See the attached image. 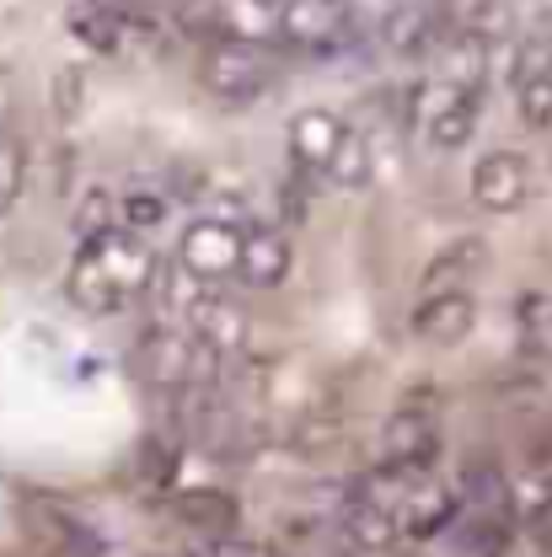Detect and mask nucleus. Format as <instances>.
I'll return each mask as SVG.
<instances>
[{
    "label": "nucleus",
    "instance_id": "obj_1",
    "mask_svg": "<svg viewBox=\"0 0 552 557\" xmlns=\"http://www.w3.org/2000/svg\"><path fill=\"white\" fill-rule=\"evenodd\" d=\"M161 278L156 252L145 247V236L130 225H102L86 236L81 258L70 263V300L91 317H113V311H130L135 300H145Z\"/></svg>",
    "mask_w": 552,
    "mask_h": 557
},
{
    "label": "nucleus",
    "instance_id": "obj_2",
    "mask_svg": "<svg viewBox=\"0 0 552 557\" xmlns=\"http://www.w3.org/2000/svg\"><path fill=\"white\" fill-rule=\"evenodd\" d=\"M483 102H488V91L456 86V81H445V75L418 81L414 91H408V129L424 135L434 150H456V145L473 139Z\"/></svg>",
    "mask_w": 552,
    "mask_h": 557
},
{
    "label": "nucleus",
    "instance_id": "obj_3",
    "mask_svg": "<svg viewBox=\"0 0 552 557\" xmlns=\"http://www.w3.org/2000/svg\"><path fill=\"white\" fill-rule=\"evenodd\" d=\"M199 81L220 102H253L274 86V54L253 38H214L199 54Z\"/></svg>",
    "mask_w": 552,
    "mask_h": 557
},
{
    "label": "nucleus",
    "instance_id": "obj_4",
    "mask_svg": "<svg viewBox=\"0 0 552 557\" xmlns=\"http://www.w3.org/2000/svg\"><path fill=\"white\" fill-rule=\"evenodd\" d=\"M194 333L183 338V322H156L135 344L139 381L156 392H188L194 386Z\"/></svg>",
    "mask_w": 552,
    "mask_h": 557
},
{
    "label": "nucleus",
    "instance_id": "obj_5",
    "mask_svg": "<svg viewBox=\"0 0 552 557\" xmlns=\"http://www.w3.org/2000/svg\"><path fill=\"white\" fill-rule=\"evenodd\" d=\"M242 252H247V236L225 220H194L177 242V263L205 284L242 274Z\"/></svg>",
    "mask_w": 552,
    "mask_h": 557
},
{
    "label": "nucleus",
    "instance_id": "obj_6",
    "mask_svg": "<svg viewBox=\"0 0 552 557\" xmlns=\"http://www.w3.org/2000/svg\"><path fill=\"white\" fill-rule=\"evenodd\" d=\"M531 199V161L520 150H488L473 166V205L488 214H515Z\"/></svg>",
    "mask_w": 552,
    "mask_h": 557
},
{
    "label": "nucleus",
    "instance_id": "obj_7",
    "mask_svg": "<svg viewBox=\"0 0 552 557\" xmlns=\"http://www.w3.org/2000/svg\"><path fill=\"white\" fill-rule=\"evenodd\" d=\"M348 27H354L348 0H284L279 38L284 44H300V49H333V44L348 38Z\"/></svg>",
    "mask_w": 552,
    "mask_h": 557
},
{
    "label": "nucleus",
    "instance_id": "obj_8",
    "mask_svg": "<svg viewBox=\"0 0 552 557\" xmlns=\"http://www.w3.org/2000/svg\"><path fill=\"white\" fill-rule=\"evenodd\" d=\"M440 423L434 413H418V408H403V413L387 423V461L414 472V478H429L434 461H440Z\"/></svg>",
    "mask_w": 552,
    "mask_h": 557
},
{
    "label": "nucleus",
    "instance_id": "obj_9",
    "mask_svg": "<svg viewBox=\"0 0 552 557\" xmlns=\"http://www.w3.org/2000/svg\"><path fill=\"white\" fill-rule=\"evenodd\" d=\"M473 317H478V306L467 289H434V295H418L408 327L424 344H462L473 333Z\"/></svg>",
    "mask_w": 552,
    "mask_h": 557
},
{
    "label": "nucleus",
    "instance_id": "obj_10",
    "mask_svg": "<svg viewBox=\"0 0 552 557\" xmlns=\"http://www.w3.org/2000/svg\"><path fill=\"white\" fill-rule=\"evenodd\" d=\"M177 322H183L194 338H205V344L225 348V354L247 344V317H242V306H231L225 295H209V289L188 295V300L177 306Z\"/></svg>",
    "mask_w": 552,
    "mask_h": 557
},
{
    "label": "nucleus",
    "instance_id": "obj_11",
    "mask_svg": "<svg viewBox=\"0 0 552 557\" xmlns=\"http://www.w3.org/2000/svg\"><path fill=\"white\" fill-rule=\"evenodd\" d=\"M515 108H520V124L526 129H552V49L548 44H531L526 60L515 65Z\"/></svg>",
    "mask_w": 552,
    "mask_h": 557
},
{
    "label": "nucleus",
    "instance_id": "obj_12",
    "mask_svg": "<svg viewBox=\"0 0 552 557\" xmlns=\"http://www.w3.org/2000/svg\"><path fill=\"white\" fill-rule=\"evenodd\" d=\"M344 531L359 553H387L397 536H408V531H403V515L387 509V504H376V498H365V493H348Z\"/></svg>",
    "mask_w": 552,
    "mask_h": 557
},
{
    "label": "nucleus",
    "instance_id": "obj_13",
    "mask_svg": "<svg viewBox=\"0 0 552 557\" xmlns=\"http://www.w3.org/2000/svg\"><path fill=\"white\" fill-rule=\"evenodd\" d=\"M344 139H348V124H339L333 113H300L295 129H290V156L306 172H328Z\"/></svg>",
    "mask_w": 552,
    "mask_h": 557
},
{
    "label": "nucleus",
    "instance_id": "obj_14",
    "mask_svg": "<svg viewBox=\"0 0 552 557\" xmlns=\"http://www.w3.org/2000/svg\"><path fill=\"white\" fill-rule=\"evenodd\" d=\"M284 274H290V242H284L279 231H253L236 278H242L247 289H279Z\"/></svg>",
    "mask_w": 552,
    "mask_h": 557
},
{
    "label": "nucleus",
    "instance_id": "obj_15",
    "mask_svg": "<svg viewBox=\"0 0 552 557\" xmlns=\"http://www.w3.org/2000/svg\"><path fill=\"white\" fill-rule=\"evenodd\" d=\"M483 242H456V247H445L434 263H429V274H424V295H434V289H467V278L483 269Z\"/></svg>",
    "mask_w": 552,
    "mask_h": 557
},
{
    "label": "nucleus",
    "instance_id": "obj_16",
    "mask_svg": "<svg viewBox=\"0 0 552 557\" xmlns=\"http://www.w3.org/2000/svg\"><path fill=\"white\" fill-rule=\"evenodd\" d=\"M177 520L188 531H205V536H231L236 525V504L225 493H183L177 498Z\"/></svg>",
    "mask_w": 552,
    "mask_h": 557
},
{
    "label": "nucleus",
    "instance_id": "obj_17",
    "mask_svg": "<svg viewBox=\"0 0 552 557\" xmlns=\"http://www.w3.org/2000/svg\"><path fill=\"white\" fill-rule=\"evenodd\" d=\"M22 183H27V150L22 139L0 129V209H11L22 199Z\"/></svg>",
    "mask_w": 552,
    "mask_h": 557
},
{
    "label": "nucleus",
    "instance_id": "obj_18",
    "mask_svg": "<svg viewBox=\"0 0 552 557\" xmlns=\"http://www.w3.org/2000/svg\"><path fill=\"white\" fill-rule=\"evenodd\" d=\"M328 177H333L339 188H365V183H370V150H365V139L354 135V129H348V139L339 145Z\"/></svg>",
    "mask_w": 552,
    "mask_h": 557
},
{
    "label": "nucleus",
    "instance_id": "obj_19",
    "mask_svg": "<svg viewBox=\"0 0 552 557\" xmlns=\"http://www.w3.org/2000/svg\"><path fill=\"white\" fill-rule=\"evenodd\" d=\"M75 33H81L86 44H97V49H119V38H124V16H119V11H108V5H102L97 16H91V11H81V16H75Z\"/></svg>",
    "mask_w": 552,
    "mask_h": 557
},
{
    "label": "nucleus",
    "instance_id": "obj_20",
    "mask_svg": "<svg viewBox=\"0 0 552 557\" xmlns=\"http://www.w3.org/2000/svg\"><path fill=\"white\" fill-rule=\"evenodd\" d=\"M161 220H167V199H156V194H130L119 209V225H130V231H156Z\"/></svg>",
    "mask_w": 552,
    "mask_h": 557
},
{
    "label": "nucleus",
    "instance_id": "obj_21",
    "mask_svg": "<svg viewBox=\"0 0 552 557\" xmlns=\"http://www.w3.org/2000/svg\"><path fill=\"white\" fill-rule=\"evenodd\" d=\"M205 557H279L274 547H258V542H231V536H214Z\"/></svg>",
    "mask_w": 552,
    "mask_h": 557
},
{
    "label": "nucleus",
    "instance_id": "obj_22",
    "mask_svg": "<svg viewBox=\"0 0 552 557\" xmlns=\"http://www.w3.org/2000/svg\"><path fill=\"white\" fill-rule=\"evenodd\" d=\"M49 557H91V553H86L81 542H65V547H54V553H49Z\"/></svg>",
    "mask_w": 552,
    "mask_h": 557
}]
</instances>
